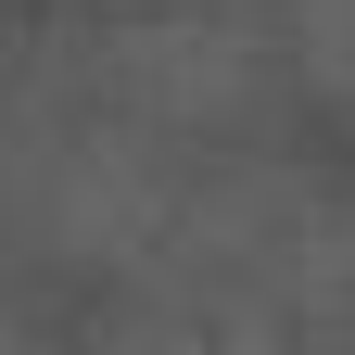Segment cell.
<instances>
[{"label": "cell", "mask_w": 355, "mask_h": 355, "mask_svg": "<svg viewBox=\"0 0 355 355\" xmlns=\"http://www.w3.org/2000/svg\"><path fill=\"white\" fill-rule=\"evenodd\" d=\"M178 254L203 279V318H254V330L318 318L355 292V191L304 165H241L178 203Z\"/></svg>", "instance_id": "1"}, {"label": "cell", "mask_w": 355, "mask_h": 355, "mask_svg": "<svg viewBox=\"0 0 355 355\" xmlns=\"http://www.w3.org/2000/svg\"><path fill=\"white\" fill-rule=\"evenodd\" d=\"M266 38L241 13H191V0H153L102 38V114H127L140 140H191V127H241L266 102Z\"/></svg>", "instance_id": "2"}, {"label": "cell", "mask_w": 355, "mask_h": 355, "mask_svg": "<svg viewBox=\"0 0 355 355\" xmlns=\"http://www.w3.org/2000/svg\"><path fill=\"white\" fill-rule=\"evenodd\" d=\"M13 203H26V229L51 241V254H89V266L153 254V241L178 229L165 153H153L127 114H76V127H51V140H26V153H13Z\"/></svg>", "instance_id": "3"}, {"label": "cell", "mask_w": 355, "mask_h": 355, "mask_svg": "<svg viewBox=\"0 0 355 355\" xmlns=\"http://www.w3.org/2000/svg\"><path fill=\"white\" fill-rule=\"evenodd\" d=\"M76 355H279V330H254V318H114Z\"/></svg>", "instance_id": "4"}, {"label": "cell", "mask_w": 355, "mask_h": 355, "mask_svg": "<svg viewBox=\"0 0 355 355\" xmlns=\"http://www.w3.org/2000/svg\"><path fill=\"white\" fill-rule=\"evenodd\" d=\"M279 64L318 89V102L355 114V0H292V38H279Z\"/></svg>", "instance_id": "5"}, {"label": "cell", "mask_w": 355, "mask_h": 355, "mask_svg": "<svg viewBox=\"0 0 355 355\" xmlns=\"http://www.w3.org/2000/svg\"><path fill=\"white\" fill-rule=\"evenodd\" d=\"M0 355H26V330H13V304H0Z\"/></svg>", "instance_id": "6"}]
</instances>
